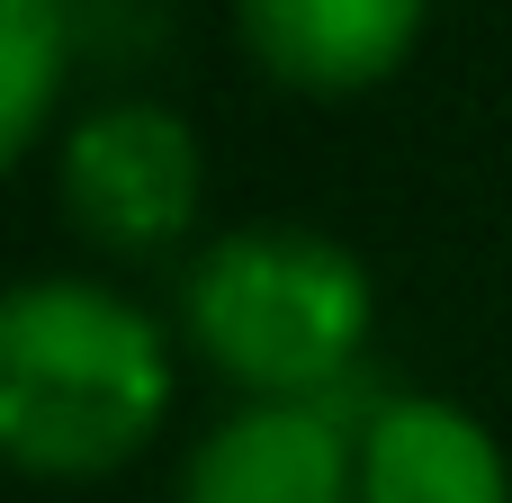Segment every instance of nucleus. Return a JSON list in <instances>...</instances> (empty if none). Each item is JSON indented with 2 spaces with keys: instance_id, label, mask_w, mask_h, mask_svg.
Wrapping results in <instances>:
<instances>
[{
  "instance_id": "obj_2",
  "label": "nucleus",
  "mask_w": 512,
  "mask_h": 503,
  "mask_svg": "<svg viewBox=\"0 0 512 503\" xmlns=\"http://www.w3.org/2000/svg\"><path fill=\"white\" fill-rule=\"evenodd\" d=\"M378 333V279L315 225H234L180 270V342L243 405H333Z\"/></svg>"
},
{
  "instance_id": "obj_5",
  "label": "nucleus",
  "mask_w": 512,
  "mask_h": 503,
  "mask_svg": "<svg viewBox=\"0 0 512 503\" xmlns=\"http://www.w3.org/2000/svg\"><path fill=\"white\" fill-rule=\"evenodd\" d=\"M252 63L306 99H360L405 72L423 36V0H234Z\"/></svg>"
},
{
  "instance_id": "obj_6",
  "label": "nucleus",
  "mask_w": 512,
  "mask_h": 503,
  "mask_svg": "<svg viewBox=\"0 0 512 503\" xmlns=\"http://www.w3.org/2000/svg\"><path fill=\"white\" fill-rule=\"evenodd\" d=\"M360 503H512V459L450 396H378L360 414Z\"/></svg>"
},
{
  "instance_id": "obj_1",
  "label": "nucleus",
  "mask_w": 512,
  "mask_h": 503,
  "mask_svg": "<svg viewBox=\"0 0 512 503\" xmlns=\"http://www.w3.org/2000/svg\"><path fill=\"white\" fill-rule=\"evenodd\" d=\"M180 396L171 333L108 279L36 270L0 297V459L45 486L117 477Z\"/></svg>"
},
{
  "instance_id": "obj_4",
  "label": "nucleus",
  "mask_w": 512,
  "mask_h": 503,
  "mask_svg": "<svg viewBox=\"0 0 512 503\" xmlns=\"http://www.w3.org/2000/svg\"><path fill=\"white\" fill-rule=\"evenodd\" d=\"M171 503H360V423L342 405H234L189 441Z\"/></svg>"
},
{
  "instance_id": "obj_7",
  "label": "nucleus",
  "mask_w": 512,
  "mask_h": 503,
  "mask_svg": "<svg viewBox=\"0 0 512 503\" xmlns=\"http://www.w3.org/2000/svg\"><path fill=\"white\" fill-rule=\"evenodd\" d=\"M72 72V9L63 0H0V162L45 144V117Z\"/></svg>"
},
{
  "instance_id": "obj_3",
  "label": "nucleus",
  "mask_w": 512,
  "mask_h": 503,
  "mask_svg": "<svg viewBox=\"0 0 512 503\" xmlns=\"http://www.w3.org/2000/svg\"><path fill=\"white\" fill-rule=\"evenodd\" d=\"M54 207L99 252H126V261L171 252V243H189V225L207 207V153H198L189 117L162 99L81 108L54 144Z\"/></svg>"
}]
</instances>
